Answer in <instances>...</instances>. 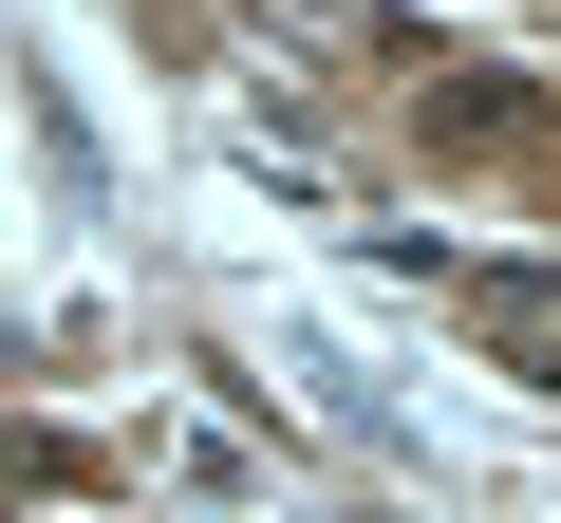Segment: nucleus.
I'll return each mask as SVG.
<instances>
[{
	"instance_id": "1",
	"label": "nucleus",
	"mask_w": 561,
	"mask_h": 523,
	"mask_svg": "<svg viewBox=\"0 0 561 523\" xmlns=\"http://www.w3.org/2000/svg\"><path fill=\"white\" fill-rule=\"evenodd\" d=\"M412 131H431L449 168H486V150H524V131H542V94H524L505 57H431V75H412Z\"/></svg>"
}]
</instances>
